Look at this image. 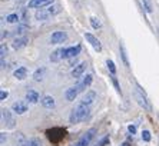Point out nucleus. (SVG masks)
<instances>
[{
  "label": "nucleus",
  "instance_id": "obj_1",
  "mask_svg": "<svg viewBox=\"0 0 159 146\" xmlns=\"http://www.w3.org/2000/svg\"><path fill=\"white\" fill-rule=\"evenodd\" d=\"M89 106L88 105H83V103H79L75 109H72L70 112V116H69V122L72 125H76V123H80L82 121H85L86 117L89 115Z\"/></svg>",
  "mask_w": 159,
  "mask_h": 146
},
{
  "label": "nucleus",
  "instance_id": "obj_2",
  "mask_svg": "<svg viewBox=\"0 0 159 146\" xmlns=\"http://www.w3.org/2000/svg\"><path fill=\"white\" fill-rule=\"evenodd\" d=\"M60 11V7L57 4H52V6H49L48 9H40V10L36 11V19L37 20H46L48 17L50 16H55L57 15Z\"/></svg>",
  "mask_w": 159,
  "mask_h": 146
},
{
  "label": "nucleus",
  "instance_id": "obj_3",
  "mask_svg": "<svg viewBox=\"0 0 159 146\" xmlns=\"http://www.w3.org/2000/svg\"><path fill=\"white\" fill-rule=\"evenodd\" d=\"M135 98H136L138 103L143 107V109H148L151 110V105H149V100H148V96H146V93H145V90L139 86V84H136V92H135Z\"/></svg>",
  "mask_w": 159,
  "mask_h": 146
},
{
  "label": "nucleus",
  "instance_id": "obj_4",
  "mask_svg": "<svg viewBox=\"0 0 159 146\" xmlns=\"http://www.w3.org/2000/svg\"><path fill=\"white\" fill-rule=\"evenodd\" d=\"M95 135H96V129H95V128L89 129V130L86 132L85 135L82 136V138L79 139V140L75 143L73 146H89V143L92 142V139L95 138Z\"/></svg>",
  "mask_w": 159,
  "mask_h": 146
},
{
  "label": "nucleus",
  "instance_id": "obj_5",
  "mask_svg": "<svg viewBox=\"0 0 159 146\" xmlns=\"http://www.w3.org/2000/svg\"><path fill=\"white\" fill-rule=\"evenodd\" d=\"M2 119H3V123L7 126L9 129H13L15 128V117H13V115H11V112L9 109H6V107H3L2 109Z\"/></svg>",
  "mask_w": 159,
  "mask_h": 146
},
{
  "label": "nucleus",
  "instance_id": "obj_6",
  "mask_svg": "<svg viewBox=\"0 0 159 146\" xmlns=\"http://www.w3.org/2000/svg\"><path fill=\"white\" fill-rule=\"evenodd\" d=\"M92 80H93V76L92 75H86V76H83L79 80V83L76 84L78 86V90H79V93H82V92H85L86 89L90 86V83H92Z\"/></svg>",
  "mask_w": 159,
  "mask_h": 146
},
{
  "label": "nucleus",
  "instance_id": "obj_7",
  "mask_svg": "<svg viewBox=\"0 0 159 146\" xmlns=\"http://www.w3.org/2000/svg\"><path fill=\"white\" fill-rule=\"evenodd\" d=\"M67 39V34L65 32H62V30H57V32H55L50 36V43L52 44H59V43H63V42H66Z\"/></svg>",
  "mask_w": 159,
  "mask_h": 146
},
{
  "label": "nucleus",
  "instance_id": "obj_8",
  "mask_svg": "<svg viewBox=\"0 0 159 146\" xmlns=\"http://www.w3.org/2000/svg\"><path fill=\"white\" fill-rule=\"evenodd\" d=\"M85 39L92 44V48L95 49L96 52H102V43L99 42L98 37H95L93 34H90V33H85Z\"/></svg>",
  "mask_w": 159,
  "mask_h": 146
},
{
  "label": "nucleus",
  "instance_id": "obj_9",
  "mask_svg": "<svg viewBox=\"0 0 159 146\" xmlns=\"http://www.w3.org/2000/svg\"><path fill=\"white\" fill-rule=\"evenodd\" d=\"M80 46H72V48H67L63 50V59H72V57H76V56L80 53Z\"/></svg>",
  "mask_w": 159,
  "mask_h": 146
},
{
  "label": "nucleus",
  "instance_id": "obj_10",
  "mask_svg": "<svg viewBox=\"0 0 159 146\" xmlns=\"http://www.w3.org/2000/svg\"><path fill=\"white\" fill-rule=\"evenodd\" d=\"M11 110L17 115H23L27 112V103L26 102H22V100H17L11 105Z\"/></svg>",
  "mask_w": 159,
  "mask_h": 146
},
{
  "label": "nucleus",
  "instance_id": "obj_11",
  "mask_svg": "<svg viewBox=\"0 0 159 146\" xmlns=\"http://www.w3.org/2000/svg\"><path fill=\"white\" fill-rule=\"evenodd\" d=\"M55 0H30L29 2V9H42L44 6L53 4Z\"/></svg>",
  "mask_w": 159,
  "mask_h": 146
},
{
  "label": "nucleus",
  "instance_id": "obj_12",
  "mask_svg": "<svg viewBox=\"0 0 159 146\" xmlns=\"http://www.w3.org/2000/svg\"><path fill=\"white\" fill-rule=\"evenodd\" d=\"M86 67H88V65H86V62H82V63H79V65H76L72 69V77H75V79H79V77L85 73V70H86Z\"/></svg>",
  "mask_w": 159,
  "mask_h": 146
},
{
  "label": "nucleus",
  "instance_id": "obj_13",
  "mask_svg": "<svg viewBox=\"0 0 159 146\" xmlns=\"http://www.w3.org/2000/svg\"><path fill=\"white\" fill-rule=\"evenodd\" d=\"M95 100H96V92H95V90H88L85 95H83V98H82L80 103L90 106L93 102H95Z\"/></svg>",
  "mask_w": 159,
  "mask_h": 146
},
{
  "label": "nucleus",
  "instance_id": "obj_14",
  "mask_svg": "<svg viewBox=\"0 0 159 146\" xmlns=\"http://www.w3.org/2000/svg\"><path fill=\"white\" fill-rule=\"evenodd\" d=\"M79 95V90H78V86H73V88H69L66 92H65V98H66L67 102H75L76 96Z\"/></svg>",
  "mask_w": 159,
  "mask_h": 146
},
{
  "label": "nucleus",
  "instance_id": "obj_15",
  "mask_svg": "<svg viewBox=\"0 0 159 146\" xmlns=\"http://www.w3.org/2000/svg\"><path fill=\"white\" fill-rule=\"evenodd\" d=\"M27 37L26 36H22V37H16L15 40H13V43H11V46H13V49H22V48H25L27 44Z\"/></svg>",
  "mask_w": 159,
  "mask_h": 146
},
{
  "label": "nucleus",
  "instance_id": "obj_16",
  "mask_svg": "<svg viewBox=\"0 0 159 146\" xmlns=\"http://www.w3.org/2000/svg\"><path fill=\"white\" fill-rule=\"evenodd\" d=\"M39 99H40V96H39V93H37L36 90H27L26 92V102L37 103L39 102Z\"/></svg>",
  "mask_w": 159,
  "mask_h": 146
},
{
  "label": "nucleus",
  "instance_id": "obj_17",
  "mask_svg": "<svg viewBox=\"0 0 159 146\" xmlns=\"http://www.w3.org/2000/svg\"><path fill=\"white\" fill-rule=\"evenodd\" d=\"M40 103L43 107H46V109H53V107H55V99H53L52 96H43Z\"/></svg>",
  "mask_w": 159,
  "mask_h": 146
},
{
  "label": "nucleus",
  "instance_id": "obj_18",
  "mask_svg": "<svg viewBox=\"0 0 159 146\" xmlns=\"http://www.w3.org/2000/svg\"><path fill=\"white\" fill-rule=\"evenodd\" d=\"M13 75H15L16 79H19V80H23V79L27 76V69H26V67H23V66H22V67H17V69L13 72Z\"/></svg>",
  "mask_w": 159,
  "mask_h": 146
},
{
  "label": "nucleus",
  "instance_id": "obj_19",
  "mask_svg": "<svg viewBox=\"0 0 159 146\" xmlns=\"http://www.w3.org/2000/svg\"><path fill=\"white\" fill-rule=\"evenodd\" d=\"M63 50H65V48L55 50L52 55H50V60H52V62H59V60H62L63 59Z\"/></svg>",
  "mask_w": 159,
  "mask_h": 146
},
{
  "label": "nucleus",
  "instance_id": "obj_20",
  "mask_svg": "<svg viewBox=\"0 0 159 146\" xmlns=\"http://www.w3.org/2000/svg\"><path fill=\"white\" fill-rule=\"evenodd\" d=\"M44 73H46V69H44V67H39V69H37L36 72L33 73V79H34V80H36V82H40V80H43Z\"/></svg>",
  "mask_w": 159,
  "mask_h": 146
},
{
  "label": "nucleus",
  "instance_id": "obj_21",
  "mask_svg": "<svg viewBox=\"0 0 159 146\" xmlns=\"http://www.w3.org/2000/svg\"><path fill=\"white\" fill-rule=\"evenodd\" d=\"M20 146H42V140L39 138H32L26 142H23Z\"/></svg>",
  "mask_w": 159,
  "mask_h": 146
},
{
  "label": "nucleus",
  "instance_id": "obj_22",
  "mask_svg": "<svg viewBox=\"0 0 159 146\" xmlns=\"http://www.w3.org/2000/svg\"><path fill=\"white\" fill-rule=\"evenodd\" d=\"M119 50H120V56H122V60H123V63H125V66H129V59H128L126 49H125V46H123L122 42L119 43Z\"/></svg>",
  "mask_w": 159,
  "mask_h": 146
},
{
  "label": "nucleus",
  "instance_id": "obj_23",
  "mask_svg": "<svg viewBox=\"0 0 159 146\" xmlns=\"http://www.w3.org/2000/svg\"><path fill=\"white\" fill-rule=\"evenodd\" d=\"M142 4H143V9L146 10V13H152V11H153L151 0H142Z\"/></svg>",
  "mask_w": 159,
  "mask_h": 146
},
{
  "label": "nucleus",
  "instance_id": "obj_24",
  "mask_svg": "<svg viewBox=\"0 0 159 146\" xmlns=\"http://www.w3.org/2000/svg\"><path fill=\"white\" fill-rule=\"evenodd\" d=\"M90 26H92L93 29H100L102 27V23H100V20L98 17H90Z\"/></svg>",
  "mask_w": 159,
  "mask_h": 146
},
{
  "label": "nucleus",
  "instance_id": "obj_25",
  "mask_svg": "<svg viewBox=\"0 0 159 146\" xmlns=\"http://www.w3.org/2000/svg\"><path fill=\"white\" fill-rule=\"evenodd\" d=\"M106 65H107V69H109L111 75H116V66H115V63L112 62V60H107Z\"/></svg>",
  "mask_w": 159,
  "mask_h": 146
},
{
  "label": "nucleus",
  "instance_id": "obj_26",
  "mask_svg": "<svg viewBox=\"0 0 159 146\" xmlns=\"http://www.w3.org/2000/svg\"><path fill=\"white\" fill-rule=\"evenodd\" d=\"M6 20H7V23H16V22H19V16L16 13H11V15H9L6 17Z\"/></svg>",
  "mask_w": 159,
  "mask_h": 146
},
{
  "label": "nucleus",
  "instance_id": "obj_27",
  "mask_svg": "<svg viewBox=\"0 0 159 146\" xmlns=\"http://www.w3.org/2000/svg\"><path fill=\"white\" fill-rule=\"evenodd\" d=\"M142 139L145 142H151V132L149 130H143L142 132Z\"/></svg>",
  "mask_w": 159,
  "mask_h": 146
},
{
  "label": "nucleus",
  "instance_id": "obj_28",
  "mask_svg": "<svg viewBox=\"0 0 159 146\" xmlns=\"http://www.w3.org/2000/svg\"><path fill=\"white\" fill-rule=\"evenodd\" d=\"M112 82H113V84H115V88H116V90H118V93H122V92H120V86H119L118 79H116L115 75H112Z\"/></svg>",
  "mask_w": 159,
  "mask_h": 146
},
{
  "label": "nucleus",
  "instance_id": "obj_29",
  "mask_svg": "<svg viewBox=\"0 0 159 146\" xmlns=\"http://www.w3.org/2000/svg\"><path fill=\"white\" fill-rule=\"evenodd\" d=\"M107 142H109V136H105V138L102 139L100 142H98V143H96V145H95V146H105V145H106Z\"/></svg>",
  "mask_w": 159,
  "mask_h": 146
},
{
  "label": "nucleus",
  "instance_id": "obj_30",
  "mask_svg": "<svg viewBox=\"0 0 159 146\" xmlns=\"http://www.w3.org/2000/svg\"><path fill=\"white\" fill-rule=\"evenodd\" d=\"M0 53H2V59H4L6 53H7V48H6V44H2V48H0Z\"/></svg>",
  "mask_w": 159,
  "mask_h": 146
},
{
  "label": "nucleus",
  "instance_id": "obj_31",
  "mask_svg": "<svg viewBox=\"0 0 159 146\" xmlns=\"http://www.w3.org/2000/svg\"><path fill=\"white\" fill-rule=\"evenodd\" d=\"M9 98V92L7 90H2L0 92V100H4V99Z\"/></svg>",
  "mask_w": 159,
  "mask_h": 146
},
{
  "label": "nucleus",
  "instance_id": "obj_32",
  "mask_svg": "<svg viewBox=\"0 0 159 146\" xmlns=\"http://www.w3.org/2000/svg\"><path fill=\"white\" fill-rule=\"evenodd\" d=\"M128 130H129L130 135H135V133H136V126H135V125H129V126H128Z\"/></svg>",
  "mask_w": 159,
  "mask_h": 146
},
{
  "label": "nucleus",
  "instance_id": "obj_33",
  "mask_svg": "<svg viewBox=\"0 0 159 146\" xmlns=\"http://www.w3.org/2000/svg\"><path fill=\"white\" fill-rule=\"evenodd\" d=\"M0 135H2V145H4V142H6V133H0Z\"/></svg>",
  "mask_w": 159,
  "mask_h": 146
},
{
  "label": "nucleus",
  "instance_id": "obj_34",
  "mask_svg": "<svg viewBox=\"0 0 159 146\" xmlns=\"http://www.w3.org/2000/svg\"><path fill=\"white\" fill-rule=\"evenodd\" d=\"M120 146H130V143H129V142H123Z\"/></svg>",
  "mask_w": 159,
  "mask_h": 146
}]
</instances>
